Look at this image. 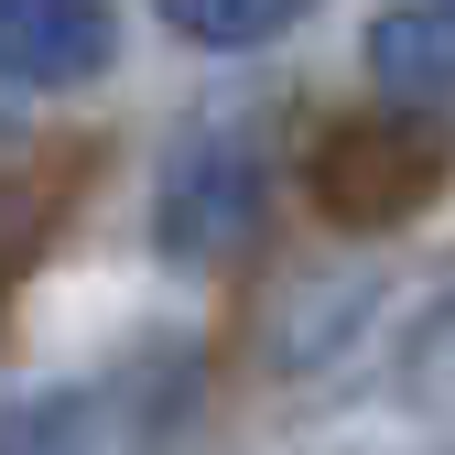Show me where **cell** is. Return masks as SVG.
<instances>
[{
	"mask_svg": "<svg viewBox=\"0 0 455 455\" xmlns=\"http://www.w3.org/2000/svg\"><path fill=\"white\" fill-rule=\"evenodd\" d=\"M369 87L390 120H434V108H455V22L434 12V0H390V12H369Z\"/></svg>",
	"mask_w": 455,
	"mask_h": 455,
	"instance_id": "cell-4",
	"label": "cell"
},
{
	"mask_svg": "<svg viewBox=\"0 0 455 455\" xmlns=\"http://www.w3.org/2000/svg\"><path fill=\"white\" fill-rule=\"evenodd\" d=\"M434 12H444V22H455V0H434Z\"/></svg>",
	"mask_w": 455,
	"mask_h": 455,
	"instance_id": "cell-7",
	"label": "cell"
},
{
	"mask_svg": "<svg viewBox=\"0 0 455 455\" xmlns=\"http://www.w3.org/2000/svg\"><path fill=\"white\" fill-rule=\"evenodd\" d=\"M434 174H444V152H434L412 120L379 108L369 131H336V141H325L315 196H325V217H347V228H390V217H412V206L434 196Z\"/></svg>",
	"mask_w": 455,
	"mask_h": 455,
	"instance_id": "cell-2",
	"label": "cell"
},
{
	"mask_svg": "<svg viewBox=\"0 0 455 455\" xmlns=\"http://www.w3.org/2000/svg\"><path fill=\"white\" fill-rule=\"evenodd\" d=\"M108 54H120L108 0H0V87L66 98V87L108 76Z\"/></svg>",
	"mask_w": 455,
	"mask_h": 455,
	"instance_id": "cell-3",
	"label": "cell"
},
{
	"mask_svg": "<svg viewBox=\"0 0 455 455\" xmlns=\"http://www.w3.org/2000/svg\"><path fill=\"white\" fill-rule=\"evenodd\" d=\"M260 196H271L260 141H250V131H196L174 163H163L152 228H163V250H174V260H228V250H250Z\"/></svg>",
	"mask_w": 455,
	"mask_h": 455,
	"instance_id": "cell-1",
	"label": "cell"
},
{
	"mask_svg": "<svg viewBox=\"0 0 455 455\" xmlns=\"http://www.w3.org/2000/svg\"><path fill=\"white\" fill-rule=\"evenodd\" d=\"M412 358H423V369H434V358H455V304H444V315L423 325V347H412Z\"/></svg>",
	"mask_w": 455,
	"mask_h": 455,
	"instance_id": "cell-6",
	"label": "cell"
},
{
	"mask_svg": "<svg viewBox=\"0 0 455 455\" xmlns=\"http://www.w3.org/2000/svg\"><path fill=\"white\" fill-rule=\"evenodd\" d=\"M163 22H174V44H196V54H260V44H282L315 0H152Z\"/></svg>",
	"mask_w": 455,
	"mask_h": 455,
	"instance_id": "cell-5",
	"label": "cell"
}]
</instances>
